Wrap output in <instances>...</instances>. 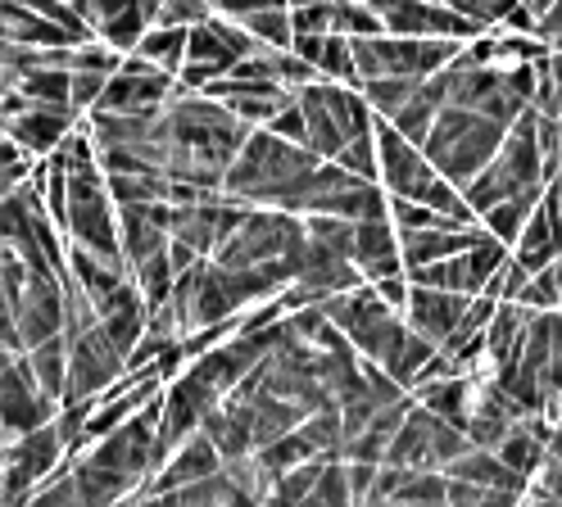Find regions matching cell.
Returning <instances> with one entry per match:
<instances>
[{
	"mask_svg": "<svg viewBox=\"0 0 562 507\" xmlns=\"http://www.w3.org/2000/svg\"><path fill=\"white\" fill-rule=\"evenodd\" d=\"M123 372H127L123 353L91 326V331H82L78 340H68V381H64L59 404H82V398H95L100 390H110Z\"/></svg>",
	"mask_w": 562,
	"mask_h": 507,
	"instance_id": "obj_1",
	"label": "cell"
},
{
	"mask_svg": "<svg viewBox=\"0 0 562 507\" xmlns=\"http://www.w3.org/2000/svg\"><path fill=\"white\" fill-rule=\"evenodd\" d=\"M336 164H340L345 172H355V177L372 181V177L381 172V164H376V140H372V132H363V136H355V140H345V150L336 155Z\"/></svg>",
	"mask_w": 562,
	"mask_h": 507,
	"instance_id": "obj_9",
	"label": "cell"
},
{
	"mask_svg": "<svg viewBox=\"0 0 562 507\" xmlns=\"http://www.w3.org/2000/svg\"><path fill=\"white\" fill-rule=\"evenodd\" d=\"M74 109L68 104H37V100H23L14 114L0 123V132H5L23 155H50L55 145L74 132Z\"/></svg>",
	"mask_w": 562,
	"mask_h": 507,
	"instance_id": "obj_2",
	"label": "cell"
},
{
	"mask_svg": "<svg viewBox=\"0 0 562 507\" xmlns=\"http://www.w3.org/2000/svg\"><path fill=\"white\" fill-rule=\"evenodd\" d=\"M14 159H23V150H19V145H14L5 132H0V168H5V164H14Z\"/></svg>",
	"mask_w": 562,
	"mask_h": 507,
	"instance_id": "obj_10",
	"label": "cell"
},
{
	"mask_svg": "<svg viewBox=\"0 0 562 507\" xmlns=\"http://www.w3.org/2000/svg\"><path fill=\"white\" fill-rule=\"evenodd\" d=\"M240 23H245V32H250L255 42H263L272 50H291V42H295V27H291V10L286 5L255 10V14H245Z\"/></svg>",
	"mask_w": 562,
	"mask_h": 507,
	"instance_id": "obj_7",
	"label": "cell"
},
{
	"mask_svg": "<svg viewBox=\"0 0 562 507\" xmlns=\"http://www.w3.org/2000/svg\"><path fill=\"white\" fill-rule=\"evenodd\" d=\"M472 295H453V290H436V285H413L408 290V317H413V331L417 336H427L431 345H440L449 331H453V322L463 317Z\"/></svg>",
	"mask_w": 562,
	"mask_h": 507,
	"instance_id": "obj_4",
	"label": "cell"
},
{
	"mask_svg": "<svg viewBox=\"0 0 562 507\" xmlns=\"http://www.w3.org/2000/svg\"><path fill=\"white\" fill-rule=\"evenodd\" d=\"M413 87H417V78H391V72H385V78H368L363 82V100L372 104L376 119H395L400 104L413 95Z\"/></svg>",
	"mask_w": 562,
	"mask_h": 507,
	"instance_id": "obj_8",
	"label": "cell"
},
{
	"mask_svg": "<svg viewBox=\"0 0 562 507\" xmlns=\"http://www.w3.org/2000/svg\"><path fill=\"white\" fill-rule=\"evenodd\" d=\"M218 466H223V458H218L214 440H209L204 430H195V435H187V440L164 458V466L150 476V494H168V489H178V485L204 481V476H214Z\"/></svg>",
	"mask_w": 562,
	"mask_h": 507,
	"instance_id": "obj_3",
	"label": "cell"
},
{
	"mask_svg": "<svg viewBox=\"0 0 562 507\" xmlns=\"http://www.w3.org/2000/svg\"><path fill=\"white\" fill-rule=\"evenodd\" d=\"M187 32H191V27L150 23L132 55H140L146 64H155V68H164V72H172V78H178V68H182V59H187Z\"/></svg>",
	"mask_w": 562,
	"mask_h": 507,
	"instance_id": "obj_6",
	"label": "cell"
},
{
	"mask_svg": "<svg viewBox=\"0 0 562 507\" xmlns=\"http://www.w3.org/2000/svg\"><path fill=\"white\" fill-rule=\"evenodd\" d=\"M540 195H544V187H526V191H517V195L499 200L495 209H485L481 217L490 223V236L504 240V245H508V240H517V236H521V227L531 223V213H536Z\"/></svg>",
	"mask_w": 562,
	"mask_h": 507,
	"instance_id": "obj_5",
	"label": "cell"
}]
</instances>
